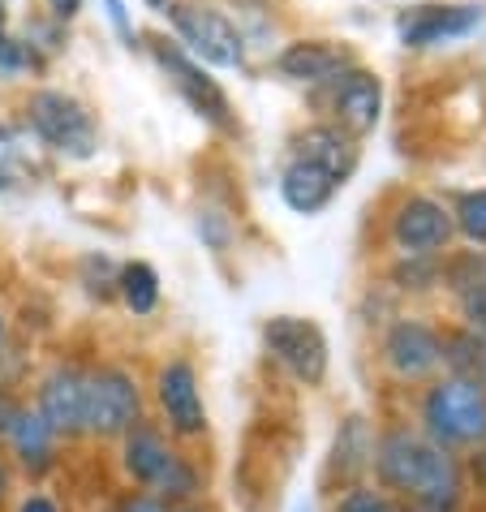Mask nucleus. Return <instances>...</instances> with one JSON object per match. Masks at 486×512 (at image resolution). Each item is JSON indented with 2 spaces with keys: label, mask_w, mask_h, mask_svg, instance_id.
Here are the masks:
<instances>
[{
  "label": "nucleus",
  "mask_w": 486,
  "mask_h": 512,
  "mask_svg": "<svg viewBox=\"0 0 486 512\" xmlns=\"http://www.w3.org/2000/svg\"><path fill=\"white\" fill-rule=\"evenodd\" d=\"M370 474L409 512H461L465 469L452 452L431 444L413 426H383L370 452Z\"/></svg>",
  "instance_id": "f257e3e1"
},
{
  "label": "nucleus",
  "mask_w": 486,
  "mask_h": 512,
  "mask_svg": "<svg viewBox=\"0 0 486 512\" xmlns=\"http://www.w3.org/2000/svg\"><path fill=\"white\" fill-rule=\"evenodd\" d=\"M422 435L443 452H478L486 444V388L443 375L418 401Z\"/></svg>",
  "instance_id": "f03ea898"
},
{
  "label": "nucleus",
  "mask_w": 486,
  "mask_h": 512,
  "mask_svg": "<svg viewBox=\"0 0 486 512\" xmlns=\"http://www.w3.org/2000/svg\"><path fill=\"white\" fill-rule=\"evenodd\" d=\"M177 44L194 56L198 65L211 69H246V35L237 31V22L228 18L211 0H177L168 9Z\"/></svg>",
  "instance_id": "7ed1b4c3"
},
{
  "label": "nucleus",
  "mask_w": 486,
  "mask_h": 512,
  "mask_svg": "<svg viewBox=\"0 0 486 512\" xmlns=\"http://www.w3.org/2000/svg\"><path fill=\"white\" fill-rule=\"evenodd\" d=\"M147 418V396L130 366L104 362L87 371V439L117 444L134 422Z\"/></svg>",
  "instance_id": "20e7f679"
},
{
  "label": "nucleus",
  "mask_w": 486,
  "mask_h": 512,
  "mask_svg": "<svg viewBox=\"0 0 486 512\" xmlns=\"http://www.w3.org/2000/svg\"><path fill=\"white\" fill-rule=\"evenodd\" d=\"M263 353L280 366L284 375L302 388H323L327 371H332V345L327 332L306 315H271L259 327Z\"/></svg>",
  "instance_id": "39448f33"
},
{
  "label": "nucleus",
  "mask_w": 486,
  "mask_h": 512,
  "mask_svg": "<svg viewBox=\"0 0 486 512\" xmlns=\"http://www.w3.org/2000/svg\"><path fill=\"white\" fill-rule=\"evenodd\" d=\"M26 125H31L44 147L65 155V160H91L99 151V130H95L91 108L69 91H56V87L31 91V99H26Z\"/></svg>",
  "instance_id": "423d86ee"
},
{
  "label": "nucleus",
  "mask_w": 486,
  "mask_h": 512,
  "mask_svg": "<svg viewBox=\"0 0 486 512\" xmlns=\"http://www.w3.org/2000/svg\"><path fill=\"white\" fill-rule=\"evenodd\" d=\"M155 409H160V426L173 444H203L211 422H207V401H203V375L190 358H168L155 371Z\"/></svg>",
  "instance_id": "0eeeda50"
},
{
  "label": "nucleus",
  "mask_w": 486,
  "mask_h": 512,
  "mask_svg": "<svg viewBox=\"0 0 486 512\" xmlns=\"http://www.w3.org/2000/svg\"><path fill=\"white\" fill-rule=\"evenodd\" d=\"M151 56H155V65L168 74V82L177 87V95L198 112V117H203L207 125H216V130H224V134H237L233 99H228V91L211 78L207 65H198L194 56L177 44V39H164V35L151 39Z\"/></svg>",
  "instance_id": "6e6552de"
},
{
  "label": "nucleus",
  "mask_w": 486,
  "mask_h": 512,
  "mask_svg": "<svg viewBox=\"0 0 486 512\" xmlns=\"http://www.w3.org/2000/svg\"><path fill=\"white\" fill-rule=\"evenodd\" d=\"M87 371L91 366L61 358L35 379V405L31 409L65 439V444L87 439Z\"/></svg>",
  "instance_id": "1a4fd4ad"
},
{
  "label": "nucleus",
  "mask_w": 486,
  "mask_h": 512,
  "mask_svg": "<svg viewBox=\"0 0 486 512\" xmlns=\"http://www.w3.org/2000/svg\"><path fill=\"white\" fill-rule=\"evenodd\" d=\"M482 22H486V13L474 0H456V5H443V0H435V5H405L396 13V39L409 52H426V48L469 39Z\"/></svg>",
  "instance_id": "9d476101"
},
{
  "label": "nucleus",
  "mask_w": 486,
  "mask_h": 512,
  "mask_svg": "<svg viewBox=\"0 0 486 512\" xmlns=\"http://www.w3.org/2000/svg\"><path fill=\"white\" fill-rule=\"evenodd\" d=\"M392 246L405 259H439L452 246L456 224H452V207H443L431 194H409L405 203L392 211Z\"/></svg>",
  "instance_id": "9b49d317"
},
{
  "label": "nucleus",
  "mask_w": 486,
  "mask_h": 512,
  "mask_svg": "<svg viewBox=\"0 0 486 512\" xmlns=\"http://www.w3.org/2000/svg\"><path fill=\"white\" fill-rule=\"evenodd\" d=\"M379 362L396 383H426L439 371V327L426 319H392L379 340Z\"/></svg>",
  "instance_id": "f8f14e48"
},
{
  "label": "nucleus",
  "mask_w": 486,
  "mask_h": 512,
  "mask_svg": "<svg viewBox=\"0 0 486 512\" xmlns=\"http://www.w3.org/2000/svg\"><path fill=\"white\" fill-rule=\"evenodd\" d=\"M327 108H332V125L349 138L375 134L383 121V78L366 65H349L340 78L327 82Z\"/></svg>",
  "instance_id": "ddd939ff"
},
{
  "label": "nucleus",
  "mask_w": 486,
  "mask_h": 512,
  "mask_svg": "<svg viewBox=\"0 0 486 512\" xmlns=\"http://www.w3.org/2000/svg\"><path fill=\"white\" fill-rule=\"evenodd\" d=\"M177 448L181 444H173V439L164 435L160 422H151V418L134 422L130 431L117 439V474H121V482L125 487H138V491H155L160 487V478L168 474V465H173Z\"/></svg>",
  "instance_id": "4468645a"
},
{
  "label": "nucleus",
  "mask_w": 486,
  "mask_h": 512,
  "mask_svg": "<svg viewBox=\"0 0 486 512\" xmlns=\"http://www.w3.org/2000/svg\"><path fill=\"white\" fill-rule=\"evenodd\" d=\"M0 457L9 461V469L26 482H44L52 478L56 469H61V457H65V439L52 431V426L44 422L31 409V401H26V409L18 414V422H13V431L5 439V452Z\"/></svg>",
  "instance_id": "2eb2a0df"
},
{
  "label": "nucleus",
  "mask_w": 486,
  "mask_h": 512,
  "mask_svg": "<svg viewBox=\"0 0 486 512\" xmlns=\"http://www.w3.org/2000/svg\"><path fill=\"white\" fill-rule=\"evenodd\" d=\"M349 65H357V56L340 39H293L289 48L276 52V74L297 87H327Z\"/></svg>",
  "instance_id": "dca6fc26"
},
{
  "label": "nucleus",
  "mask_w": 486,
  "mask_h": 512,
  "mask_svg": "<svg viewBox=\"0 0 486 512\" xmlns=\"http://www.w3.org/2000/svg\"><path fill=\"white\" fill-rule=\"evenodd\" d=\"M370 452H375V435H370V426L362 414H349L340 422V431L332 439V452H327V465H323V487L340 495L357 487V482H366L370 474Z\"/></svg>",
  "instance_id": "f3484780"
},
{
  "label": "nucleus",
  "mask_w": 486,
  "mask_h": 512,
  "mask_svg": "<svg viewBox=\"0 0 486 512\" xmlns=\"http://www.w3.org/2000/svg\"><path fill=\"white\" fill-rule=\"evenodd\" d=\"M289 160H306L314 168H323V173H332L340 186L357 173V160H362V151H357V138H349L345 130H336V125H306L302 134H293V155Z\"/></svg>",
  "instance_id": "a211bd4d"
},
{
  "label": "nucleus",
  "mask_w": 486,
  "mask_h": 512,
  "mask_svg": "<svg viewBox=\"0 0 486 512\" xmlns=\"http://www.w3.org/2000/svg\"><path fill=\"white\" fill-rule=\"evenodd\" d=\"M345 190L332 173L314 168L306 160H289L280 168V198L293 216H319V211L332 207V198Z\"/></svg>",
  "instance_id": "6ab92c4d"
},
{
  "label": "nucleus",
  "mask_w": 486,
  "mask_h": 512,
  "mask_svg": "<svg viewBox=\"0 0 486 512\" xmlns=\"http://www.w3.org/2000/svg\"><path fill=\"white\" fill-rule=\"evenodd\" d=\"M439 366L452 379L486 388V340L469 327H448V332H439Z\"/></svg>",
  "instance_id": "aec40b11"
},
{
  "label": "nucleus",
  "mask_w": 486,
  "mask_h": 512,
  "mask_svg": "<svg viewBox=\"0 0 486 512\" xmlns=\"http://www.w3.org/2000/svg\"><path fill=\"white\" fill-rule=\"evenodd\" d=\"M155 495L168 504V508H185V504H207V469L198 465L194 452L177 448L173 465H168V474L160 478V487Z\"/></svg>",
  "instance_id": "412c9836"
},
{
  "label": "nucleus",
  "mask_w": 486,
  "mask_h": 512,
  "mask_svg": "<svg viewBox=\"0 0 486 512\" xmlns=\"http://www.w3.org/2000/svg\"><path fill=\"white\" fill-rule=\"evenodd\" d=\"M117 297L125 302V310L138 315V319L155 315V306H160V272H155L147 259L121 263V272H117Z\"/></svg>",
  "instance_id": "4be33fe9"
},
{
  "label": "nucleus",
  "mask_w": 486,
  "mask_h": 512,
  "mask_svg": "<svg viewBox=\"0 0 486 512\" xmlns=\"http://www.w3.org/2000/svg\"><path fill=\"white\" fill-rule=\"evenodd\" d=\"M117 272L121 267L108 259V254H82V263H78V284H82V293L95 297V302H112L117 297Z\"/></svg>",
  "instance_id": "5701e85b"
},
{
  "label": "nucleus",
  "mask_w": 486,
  "mask_h": 512,
  "mask_svg": "<svg viewBox=\"0 0 486 512\" xmlns=\"http://www.w3.org/2000/svg\"><path fill=\"white\" fill-rule=\"evenodd\" d=\"M332 512H409L400 500H392L383 487H370V482H357V487L332 495Z\"/></svg>",
  "instance_id": "b1692460"
},
{
  "label": "nucleus",
  "mask_w": 486,
  "mask_h": 512,
  "mask_svg": "<svg viewBox=\"0 0 486 512\" xmlns=\"http://www.w3.org/2000/svg\"><path fill=\"white\" fill-rule=\"evenodd\" d=\"M194 233H198V241H203L211 254H228V250H233V237H237V224L220 207H198Z\"/></svg>",
  "instance_id": "393cba45"
},
{
  "label": "nucleus",
  "mask_w": 486,
  "mask_h": 512,
  "mask_svg": "<svg viewBox=\"0 0 486 512\" xmlns=\"http://www.w3.org/2000/svg\"><path fill=\"white\" fill-rule=\"evenodd\" d=\"M452 224L456 233L474 246H486V190H465L452 207Z\"/></svg>",
  "instance_id": "a878e982"
},
{
  "label": "nucleus",
  "mask_w": 486,
  "mask_h": 512,
  "mask_svg": "<svg viewBox=\"0 0 486 512\" xmlns=\"http://www.w3.org/2000/svg\"><path fill=\"white\" fill-rule=\"evenodd\" d=\"M439 280H443L439 259H405L400 267H392V284L405 293H426V289H435Z\"/></svg>",
  "instance_id": "bb28decb"
},
{
  "label": "nucleus",
  "mask_w": 486,
  "mask_h": 512,
  "mask_svg": "<svg viewBox=\"0 0 486 512\" xmlns=\"http://www.w3.org/2000/svg\"><path fill=\"white\" fill-rule=\"evenodd\" d=\"M456 310H461V327L486 340V276H478L474 284H465L456 293Z\"/></svg>",
  "instance_id": "cd10ccee"
},
{
  "label": "nucleus",
  "mask_w": 486,
  "mask_h": 512,
  "mask_svg": "<svg viewBox=\"0 0 486 512\" xmlns=\"http://www.w3.org/2000/svg\"><path fill=\"white\" fill-rule=\"evenodd\" d=\"M108 512H173L155 491H138V487H125L117 491V500H112Z\"/></svg>",
  "instance_id": "c85d7f7f"
},
{
  "label": "nucleus",
  "mask_w": 486,
  "mask_h": 512,
  "mask_svg": "<svg viewBox=\"0 0 486 512\" xmlns=\"http://www.w3.org/2000/svg\"><path fill=\"white\" fill-rule=\"evenodd\" d=\"M22 177V164H18V142H13L9 130H0V194H9Z\"/></svg>",
  "instance_id": "c756f323"
},
{
  "label": "nucleus",
  "mask_w": 486,
  "mask_h": 512,
  "mask_svg": "<svg viewBox=\"0 0 486 512\" xmlns=\"http://www.w3.org/2000/svg\"><path fill=\"white\" fill-rule=\"evenodd\" d=\"M9 512H69L56 495H48L44 487H35V491H22V495H13V504Z\"/></svg>",
  "instance_id": "7c9ffc66"
},
{
  "label": "nucleus",
  "mask_w": 486,
  "mask_h": 512,
  "mask_svg": "<svg viewBox=\"0 0 486 512\" xmlns=\"http://www.w3.org/2000/svg\"><path fill=\"white\" fill-rule=\"evenodd\" d=\"M22 409H26V401H22L18 388H0V448H5V439H9V431H13V422H18Z\"/></svg>",
  "instance_id": "2f4dec72"
},
{
  "label": "nucleus",
  "mask_w": 486,
  "mask_h": 512,
  "mask_svg": "<svg viewBox=\"0 0 486 512\" xmlns=\"http://www.w3.org/2000/svg\"><path fill=\"white\" fill-rule=\"evenodd\" d=\"M104 9H108V22L117 26L121 44L125 48H138V31H134V22H130V9H125V0H104Z\"/></svg>",
  "instance_id": "473e14b6"
},
{
  "label": "nucleus",
  "mask_w": 486,
  "mask_h": 512,
  "mask_svg": "<svg viewBox=\"0 0 486 512\" xmlns=\"http://www.w3.org/2000/svg\"><path fill=\"white\" fill-rule=\"evenodd\" d=\"M48 13H52V22L56 26H65V22H74L78 13H82V0H44Z\"/></svg>",
  "instance_id": "72a5a7b5"
},
{
  "label": "nucleus",
  "mask_w": 486,
  "mask_h": 512,
  "mask_svg": "<svg viewBox=\"0 0 486 512\" xmlns=\"http://www.w3.org/2000/svg\"><path fill=\"white\" fill-rule=\"evenodd\" d=\"M13 491H18V474L9 469V461L0 457V508L13 504Z\"/></svg>",
  "instance_id": "f704fd0d"
},
{
  "label": "nucleus",
  "mask_w": 486,
  "mask_h": 512,
  "mask_svg": "<svg viewBox=\"0 0 486 512\" xmlns=\"http://www.w3.org/2000/svg\"><path fill=\"white\" fill-rule=\"evenodd\" d=\"M469 474H474V482L486 491V444L478 452H469Z\"/></svg>",
  "instance_id": "c9c22d12"
},
{
  "label": "nucleus",
  "mask_w": 486,
  "mask_h": 512,
  "mask_svg": "<svg viewBox=\"0 0 486 512\" xmlns=\"http://www.w3.org/2000/svg\"><path fill=\"white\" fill-rule=\"evenodd\" d=\"M147 5H151V9H160V13H168V9L177 5V0H147Z\"/></svg>",
  "instance_id": "e433bc0d"
},
{
  "label": "nucleus",
  "mask_w": 486,
  "mask_h": 512,
  "mask_svg": "<svg viewBox=\"0 0 486 512\" xmlns=\"http://www.w3.org/2000/svg\"><path fill=\"white\" fill-rule=\"evenodd\" d=\"M9 31V9H5V0H0V35Z\"/></svg>",
  "instance_id": "4c0bfd02"
},
{
  "label": "nucleus",
  "mask_w": 486,
  "mask_h": 512,
  "mask_svg": "<svg viewBox=\"0 0 486 512\" xmlns=\"http://www.w3.org/2000/svg\"><path fill=\"white\" fill-rule=\"evenodd\" d=\"M173 512H211L207 504H185V508H173Z\"/></svg>",
  "instance_id": "58836bf2"
},
{
  "label": "nucleus",
  "mask_w": 486,
  "mask_h": 512,
  "mask_svg": "<svg viewBox=\"0 0 486 512\" xmlns=\"http://www.w3.org/2000/svg\"><path fill=\"white\" fill-rule=\"evenodd\" d=\"M0 345H5V315H0Z\"/></svg>",
  "instance_id": "ea45409f"
}]
</instances>
